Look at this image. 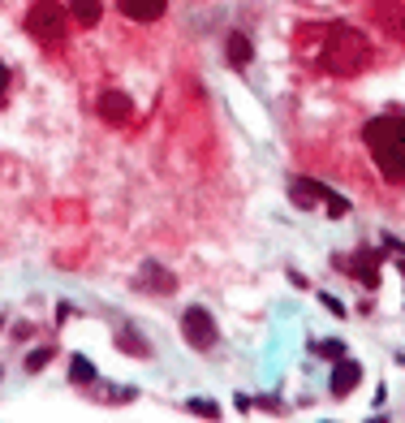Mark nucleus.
<instances>
[{"mask_svg": "<svg viewBox=\"0 0 405 423\" xmlns=\"http://www.w3.org/2000/svg\"><path fill=\"white\" fill-rule=\"evenodd\" d=\"M362 143H367V151H371L375 169L384 173V182L405 186V117H401V113L371 117V121L362 126Z\"/></svg>", "mask_w": 405, "mask_h": 423, "instance_id": "1", "label": "nucleus"}, {"mask_svg": "<svg viewBox=\"0 0 405 423\" xmlns=\"http://www.w3.org/2000/svg\"><path fill=\"white\" fill-rule=\"evenodd\" d=\"M371 61V43L354 31V26H328L323 31V65L340 78L362 74Z\"/></svg>", "mask_w": 405, "mask_h": 423, "instance_id": "2", "label": "nucleus"}, {"mask_svg": "<svg viewBox=\"0 0 405 423\" xmlns=\"http://www.w3.org/2000/svg\"><path fill=\"white\" fill-rule=\"evenodd\" d=\"M26 31L43 48H61L65 43V5H56V0H35L26 9Z\"/></svg>", "mask_w": 405, "mask_h": 423, "instance_id": "3", "label": "nucleus"}, {"mask_svg": "<svg viewBox=\"0 0 405 423\" xmlns=\"http://www.w3.org/2000/svg\"><path fill=\"white\" fill-rule=\"evenodd\" d=\"M289 194H294V203L306 207V211H311V207H323L332 221H340L345 211H350V199H340L336 190H328V186L315 182V177H294V182H289Z\"/></svg>", "mask_w": 405, "mask_h": 423, "instance_id": "4", "label": "nucleus"}, {"mask_svg": "<svg viewBox=\"0 0 405 423\" xmlns=\"http://www.w3.org/2000/svg\"><path fill=\"white\" fill-rule=\"evenodd\" d=\"M182 333H186V346H194V350H211V346L220 341L216 315L203 311V307H186V315H182Z\"/></svg>", "mask_w": 405, "mask_h": 423, "instance_id": "5", "label": "nucleus"}, {"mask_svg": "<svg viewBox=\"0 0 405 423\" xmlns=\"http://www.w3.org/2000/svg\"><path fill=\"white\" fill-rule=\"evenodd\" d=\"M95 109H99V117H104L108 126H130V121H134V99H130L126 91H117V87L99 91Z\"/></svg>", "mask_w": 405, "mask_h": 423, "instance_id": "6", "label": "nucleus"}, {"mask_svg": "<svg viewBox=\"0 0 405 423\" xmlns=\"http://www.w3.org/2000/svg\"><path fill=\"white\" fill-rule=\"evenodd\" d=\"M134 290H143V294H172V290H177V277H172L164 263L147 259L138 268V277H134Z\"/></svg>", "mask_w": 405, "mask_h": 423, "instance_id": "7", "label": "nucleus"}, {"mask_svg": "<svg viewBox=\"0 0 405 423\" xmlns=\"http://www.w3.org/2000/svg\"><path fill=\"white\" fill-rule=\"evenodd\" d=\"M358 380H362V367L354 363V358H336V367H332V380H328V389L336 393V397H345V393H354L358 389Z\"/></svg>", "mask_w": 405, "mask_h": 423, "instance_id": "8", "label": "nucleus"}, {"mask_svg": "<svg viewBox=\"0 0 405 423\" xmlns=\"http://www.w3.org/2000/svg\"><path fill=\"white\" fill-rule=\"evenodd\" d=\"M345 268H350L367 290H375L379 285V251H371V246H362L358 255H354V263H345Z\"/></svg>", "mask_w": 405, "mask_h": 423, "instance_id": "9", "label": "nucleus"}, {"mask_svg": "<svg viewBox=\"0 0 405 423\" xmlns=\"http://www.w3.org/2000/svg\"><path fill=\"white\" fill-rule=\"evenodd\" d=\"M117 5H121V13L130 22H155L168 9V0H117Z\"/></svg>", "mask_w": 405, "mask_h": 423, "instance_id": "10", "label": "nucleus"}, {"mask_svg": "<svg viewBox=\"0 0 405 423\" xmlns=\"http://www.w3.org/2000/svg\"><path fill=\"white\" fill-rule=\"evenodd\" d=\"M70 18L78 26H95L104 18V0H70Z\"/></svg>", "mask_w": 405, "mask_h": 423, "instance_id": "11", "label": "nucleus"}, {"mask_svg": "<svg viewBox=\"0 0 405 423\" xmlns=\"http://www.w3.org/2000/svg\"><path fill=\"white\" fill-rule=\"evenodd\" d=\"M250 61H255V48H250V39L233 31V35H228V65H233V70H246Z\"/></svg>", "mask_w": 405, "mask_h": 423, "instance_id": "12", "label": "nucleus"}, {"mask_svg": "<svg viewBox=\"0 0 405 423\" xmlns=\"http://www.w3.org/2000/svg\"><path fill=\"white\" fill-rule=\"evenodd\" d=\"M70 376H74V385H95V380H99L87 354H70Z\"/></svg>", "mask_w": 405, "mask_h": 423, "instance_id": "13", "label": "nucleus"}, {"mask_svg": "<svg viewBox=\"0 0 405 423\" xmlns=\"http://www.w3.org/2000/svg\"><path fill=\"white\" fill-rule=\"evenodd\" d=\"M117 346H121L126 354H138V358H147V354H151V346H147L134 329H121V333H117Z\"/></svg>", "mask_w": 405, "mask_h": 423, "instance_id": "14", "label": "nucleus"}, {"mask_svg": "<svg viewBox=\"0 0 405 423\" xmlns=\"http://www.w3.org/2000/svg\"><path fill=\"white\" fill-rule=\"evenodd\" d=\"M52 358H56V350H52V346H39V350H30V354H26V372H43V367H48Z\"/></svg>", "mask_w": 405, "mask_h": 423, "instance_id": "15", "label": "nucleus"}, {"mask_svg": "<svg viewBox=\"0 0 405 423\" xmlns=\"http://www.w3.org/2000/svg\"><path fill=\"white\" fill-rule=\"evenodd\" d=\"M186 410H190V414H203V419H220V406H216L211 397H190Z\"/></svg>", "mask_w": 405, "mask_h": 423, "instance_id": "16", "label": "nucleus"}, {"mask_svg": "<svg viewBox=\"0 0 405 423\" xmlns=\"http://www.w3.org/2000/svg\"><path fill=\"white\" fill-rule=\"evenodd\" d=\"M311 354H319V358H340V354H345V346H340V341H315V346H311Z\"/></svg>", "mask_w": 405, "mask_h": 423, "instance_id": "17", "label": "nucleus"}, {"mask_svg": "<svg viewBox=\"0 0 405 423\" xmlns=\"http://www.w3.org/2000/svg\"><path fill=\"white\" fill-rule=\"evenodd\" d=\"M319 302H323V311H332V315H345V302H340V298H332V294H319Z\"/></svg>", "mask_w": 405, "mask_h": 423, "instance_id": "18", "label": "nucleus"}, {"mask_svg": "<svg viewBox=\"0 0 405 423\" xmlns=\"http://www.w3.org/2000/svg\"><path fill=\"white\" fill-rule=\"evenodd\" d=\"M5 99H9V70L0 65V104H5Z\"/></svg>", "mask_w": 405, "mask_h": 423, "instance_id": "19", "label": "nucleus"}, {"mask_svg": "<svg viewBox=\"0 0 405 423\" xmlns=\"http://www.w3.org/2000/svg\"><path fill=\"white\" fill-rule=\"evenodd\" d=\"M401 273H405V263H401Z\"/></svg>", "mask_w": 405, "mask_h": 423, "instance_id": "20", "label": "nucleus"}, {"mask_svg": "<svg viewBox=\"0 0 405 423\" xmlns=\"http://www.w3.org/2000/svg\"><path fill=\"white\" fill-rule=\"evenodd\" d=\"M401 363H405V358H401Z\"/></svg>", "mask_w": 405, "mask_h": 423, "instance_id": "21", "label": "nucleus"}]
</instances>
